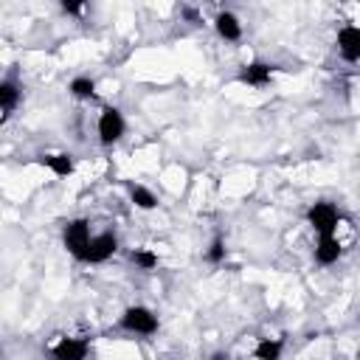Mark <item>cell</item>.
Masks as SVG:
<instances>
[{"label": "cell", "instance_id": "9a60e30c", "mask_svg": "<svg viewBox=\"0 0 360 360\" xmlns=\"http://www.w3.org/2000/svg\"><path fill=\"white\" fill-rule=\"evenodd\" d=\"M68 93L73 98H79V101H90V98H96V79H90V76H73L70 84H68Z\"/></svg>", "mask_w": 360, "mask_h": 360}, {"label": "cell", "instance_id": "5b68a950", "mask_svg": "<svg viewBox=\"0 0 360 360\" xmlns=\"http://www.w3.org/2000/svg\"><path fill=\"white\" fill-rule=\"evenodd\" d=\"M51 360H87L90 357V340L87 338H76V335H62L51 349H48Z\"/></svg>", "mask_w": 360, "mask_h": 360}, {"label": "cell", "instance_id": "7a4b0ae2", "mask_svg": "<svg viewBox=\"0 0 360 360\" xmlns=\"http://www.w3.org/2000/svg\"><path fill=\"white\" fill-rule=\"evenodd\" d=\"M93 236H96V233L90 231V219H84V217L68 219V222L62 225V245H65V250H68L76 262H84Z\"/></svg>", "mask_w": 360, "mask_h": 360}, {"label": "cell", "instance_id": "ffe728a7", "mask_svg": "<svg viewBox=\"0 0 360 360\" xmlns=\"http://www.w3.org/2000/svg\"><path fill=\"white\" fill-rule=\"evenodd\" d=\"M357 323H360V312H357Z\"/></svg>", "mask_w": 360, "mask_h": 360}, {"label": "cell", "instance_id": "6da1fadb", "mask_svg": "<svg viewBox=\"0 0 360 360\" xmlns=\"http://www.w3.org/2000/svg\"><path fill=\"white\" fill-rule=\"evenodd\" d=\"M121 332H127V335H138V338H152L158 329H160V321H158V315L149 309V307H143V304H132V307H127L121 315H118V323H115Z\"/></svg>", "mask_w": 360, "mask_h": 360}, {"label": "cell", "instance_id": "52a82bcc", "mask_svg": "<svg viewBox=\"0 0 360 360\" xmlns=\"http://www.w3.org/2000/svg\"><path fill=\"white\" fill-rule=\"evenodd\" d=\"M22 104V84L17 82V76L14 73H8V76H3V82H0V121L6 124V121H11V115L17 112V107Z\"/></svg>", "mask_w": 360, "mask_h": 360}, {"label": "cell", "instance_id": "e0dca14e", "mask_svg": "<svg viewBox=\"0 0 360 360\" xmlns=\"http://www.w3.org/2000/svg\"><path fill=\"white\" fill-rule=\"evenodd\" d=\"M225 256H228L225 239H222V236H214V239H211V245L205 248V262H208V264H222V262H225Z\"/></svg>", "mask_w": 360, "mask_h": 360}, {"label": "cell", "instance_id": "9c48e42d", "mask_svg": "<svg viewBox=\"0 0 360 360\" xmlns=\"http://www.w3.org/2000/svg\"><path fill=\"white\" fill-rule=\"evenodd\" d=\"M335 45H338V53L343 62L354 65L360 62V25L354 22H346L338 28V37H335Z\"/></svg>", "mask_w": 360, "mask_h": 360}, {"label": "cell", "instance_id": "3957f363", "mask_svg": "<svg viewBox=\"0 0 360 360\" xmlns=\"http://www.w3.org/2000/svg\"><path fill=\"white\" fill-rule=\"evenodd\" d=\"M304 217H307V225H309L318 236H335V231H338V225H340V219H343L340 208H338L335 202H329V200L312 202Z\"/></svg>", "mask_w": 360, "mask_h": 360}, {"label": "cell", "instance_id": "7c38bea8", "mask_svg": "<svg viewBox=\"0 0 360 360\" xmlns=\"http://www.w3.org/2000/svg\"><path fill=\"white\" fill-rule=\"evenodd\" d=\"M214 31L225 42H239L242 39V22H239V17L233 11H219L214 17Z\"/></svg>", "mask_w": 360, "mask_h": 360}, {"label": "cell", "instance_id": "ba28073f", "mask_svg": "<svg viewBox=\"0 0 360 360\" xmlns=\"http://www.w3.org/2000/svg\"><path fill=\"white\" fill-rule=\"evenodd\" d=\"M115 253H118V236H115V231H101V233L93 236L90 248H87V256H84V264H104Z\"/></svg>", "mask_w": 360, "mask_h": 360}, {"label": "cell", "instance_id": "30bf717a", "mask_svg": "<svg viewBox=\"0 0 360 360\" xmlns=\"http://www.w3.org/2000/svg\"><path fill=\"white\" fill-rule=\"evenodd\" d=\"M340 256H343V245H340L338 236H318L315 250H312V259H315L321 267H332V264H338Z\"/></svg>", "mask_w": 360, "mask_h": 360}, {"label": "cell", "instance_id": "2e32d148", "mask_svg": "<svg viewBox=\"0 0 360 360\" xmlns=\"http://www.w3.org/2000/svg\"><path fill=\"white\" fill-rule=\"evenodd\" d=\"M129 262L138 267V270H155L158 264H160V259H158V253L155 250H149V248H135V250H129Z\"/></svg>", "mask_w": 360, "mask_h": 360}, {"label": "cell", "instance_id": "277c9868", "mask_svg": "<svg viewBox=\"0 0 360 360\" xmlns=\"http://www.w3.org/2000/svg\"><path fill=\"white\" fill-rule=\"evenodd\" d=\"M96 132H98V143L101 146H115L127 132L124 112L118 107H112V104H104L101 112H98V121H96Z\"/></svg>", "mask_w": 360, "mask_h": 360}, {"label": "cell", "instance_id": "ac0fdd59", "mask_svg": "<svg viewBox=\"0 0 360 360\" xmlns=\"http://www.w3.org/2000/svg\"><path fill=\"white\" fill-rule=\"evenodd\" d=\"M59 8H62L65 14H70V17H79V14L84 11V3H68V0H65V3H59Z\"/></svg>", "mask_w": 360, "mask_h": 360}, {"label": "cell", "instance_id": "8992f818", "mask_svg": "<svg viewBox=\"0 0 360 360\" xmlns=\"http://www.w3.org/2000/svg\"><path fill=\"white\" fill-rule=\"evenodd\" d=\"M273 73H276V65L262 62V59H253V62H248V65H242V68H239L236 82H239V84H248V87L262 90V87H267V84L273 82Z\"/></svg>", "mask_w": 360, "mask_h": 360}, {"label": "cell", "instance_id": "d6986e66", "mask_svg": "<svg viewBox=\"0 0 360 360\" xmlns=\"http://www.w3.org/2000/svg\"><path fill=\"white\" fill-rule=\"evenodd\" d=\"M180 11H183V17H186L188 22H202V20H200V14H197V8H191V6H183Z\"/></svg>", "mask_w": 360, "mask_h": 360}, {"label": "cell", "instance_id": "8fae6325", "mask_svg": "<svg viewBox=\"0 0 360 360\" xmlns=\"http://www.w3.org/2000/svg\"><path fill=\"white\" fill-rule=\"evenodd\" d=\"M39 166H45L51 174L56 177H70L76 172V158L70 152H51V155H39L37 158Z\"/></svg>", "mask_w": 360, "mask_h": 360}, {"label": "cell", "instance_id": "5bb4252c", "mask_svg": "<svg viewBox=\"0 0 360 360\" xmlns=\"http://www.w3.org/2000/svg\"><path fill=\"white\" fill-rule=\"evenodd\" d=\"M281 354H284V338H262L253 346L256 360H281Z\"/></svg>", "mask_w": 360, "mask_h": 360}, {"label": "cell", "instance_id": "4fadbf2b", "mask_svg": "<svg viewBox=\"0 0 360 360\" xmlns=\"http://www.w3.org/2000/svg\"><path fill=\"white\" fill-rule=\"evenodd\" d=\"M124 186H127V194H129V200H132L135 208H141V211H155V208H158V197H155V191H149L143 183H132V180H127Z\"/></svg>", "mask_w": 360, "mask_h": 360}]
</instances>
